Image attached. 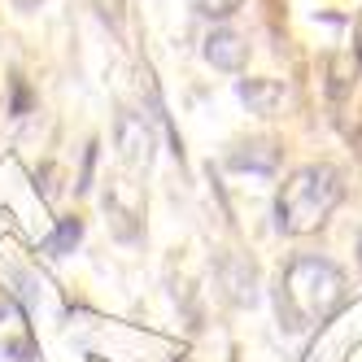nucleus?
<instances>
[{
  "instance_id": "f257e3e1",
  "label": "nucleus",
  "mask_w": 362,
  "mask_h": 362,
  "mask_svg": "<svg viewBox=\"0 0 362 362\" xmlns=\"http://www.w3.org/2000/svg\"><path fill=\"white\" fill-rule=\"evenodd\" d=\"M349 297V284H345V271L327 262V257H315V253H301L293 257L279 275V323L288 332H310L327 323L336 310L345 305Z\"/></svg>"
},
{
  "instance_id": "f03ea898",
  "label": "nucleus",
  "mask_w": 362,
  "mask_h": 362,
  "mask_svg": "<svg viewBox=\"0 0 362 362\" xmlns=\"http://www.w3.org/2000/svg\"><path fill=\"white\" fill-rule=\"evenodd\" d=\"M341 197H345V184L332 166H301L288 175V184L275 197V227L284 236H305V231L327 223Z\"/></svg>"
},
{
  "instance_id": "7ed1b4c3",
  "label": "nucleus",
  "mask_w": 362,
  "mask_h": 362,
  "mask_svg": "<svg viewBox=\"0 0 362 362\" xmlns=\"http://www.w3.org/2000/svg\"><path fill=\"white\" fill-rule=\"evenodd\" d=\"M205 62H210L214 70H245V62H249V44H245V35H236V31H210L205 35Z\"/></svg>"
},
{
  "instance_id": "20e7f679",
  "label": "nucleus",
  "mask_w": 362,
  "mask_h": 362,
  "mask_svg": "<svg viewBox=\"0 0 362 362\" xmlns=\"http://www.w3.org/2000/svg\"><path fill=\"white\" fill-rule=\"evenodd\" d=\"M118 148H122V158L132 162V166H148V158H153V136H148L144 118H136V114H122L118 118Z\"/></svg>"
},
{
  "instance_id": "39448f33",
  "label": "nucleus",
  "mask_w": 362,
  "mask_h": 362,
  "mask_svg": "<svg viewBox=\"0 0 362 362\" xmlns=\"http://www.w3.org/2000/svg\"><path fill=\"white\" fill-rule=\"evenodd\" d=\"M227 166L231 170H257V175H271L279 166V148L271 140H249L240 148H231L227 153Z\"/></svg>"
},
{
  "instance_id": "423d86ee",
  "label": "nucleus",
  "mask_w": 362,
  "mask_h": 362,
  "mask_svg": "<svg viewBox=\"0 0 362 362\" xmlns=\"http://www.w3.org/2000/svg\"><path fill=\"white\" fill-rule=\"evenodd\" d=\"M240 100L253 114H275V105L284 100V88L271 79H240Z\"/></svg>"
},
{
  "instance_id": "0eeeda50",
  "label": "nucleus",
  "mask_w": 362,
  "mask_h": 362,
  "mask_svg": "<svg viewBox=\"0 0 362 362\" xmlns=\"http://www.w3.org/2000/svg\"><path fill=\"white\" fill-rule=\"evenodd\" d=\"M79 236H83V223L79 218H62L57 223V231L44 240V253H53V257H66L74 245H79Z\"/></svg>"
},
{
  "instance_id": "6e6552de",
  "label": "nucleus",
  "mask_w": 362,
  "mask_h": 362,
  "mask_svg": "<svg viewBox=\"0 0 362 362\" xmlns=\"http://www.w3.org/2000/svg\"><path fill=\"white\" fill-rule=\"evenodd\" d=\"M188 5L201 13V18H231L245 0H188Z\"/></svg>"
},
{
  "instance_id": "1a4fd4ad",
  "label": "nucleus",
  "mask_w": 362,
  "mask_h": 362,
  "mask_svg": "<svg viewBox=\"0 0 362 362\" xmlns=\"http://www.w3.org/2000/svg\"><path fill=\"white\" fill-rule=\"evenodd\" d=\"M9 88H13V114L22 118V114H27V110H31V88H27V83H22V79H18V74H13V79H9Z\"/></svg>"
},
{
  "instance_id": "9d476101",
  "label": "nucleus",
  "mask_w": 362,
  "mask_h": 362,
  "mask_svg": "<svg viewBox=\"0 0 362 362\" xmlns=\"http://www.w3.org/2000/svg\"><path fill=\"white\" fill-rule=\"evenodd\" d=\"M96 9L105 13V18H118V9H122V0H96Z\"/></svg>"
},
{
  "instance_id": "9b49d317",
  "label": "nucleus",
  "mask_w": 362,
  "mask_h": 362,
  "mask_svg": "<svg viewBox=\"0 0 362 362\" xmlns=\"http://www.w3.org/2000/svg\"><path fill=\"white\" fill-rule=\"evenodd\" d=\"M13 5H18V9H35V5H40V0H13Z\"/></svg>"
},
{
  "instance_id": "f8f14e48",
  "label": "nucleus",
  "mask_w": 362,
  "mask_h": 362,
  "mask_svg": "<svg viewBox=\"0 0 362 362\" xmlns=\"http://www.w3.org/2000/svg\"><path fill=\"white\" fill-rule=\"evenodd\" d=\"M358 262H362V236H358Z\"/></svg>"
},
{
  "instance_id": "ddd939ff",
  "label": "nucleus",
  "mask_w": 362,
  "mask_h": 362,
  "mask_svg": "<svg viewBox=\"0 0 362 362\" xmlns=\"http://www.w3.org/2000/svg\"><path fill=\"white\" fill-rule=\"evenodd\" d=\"M358 44H362V22H358Z\"/></svg>"
}]
</instances>
